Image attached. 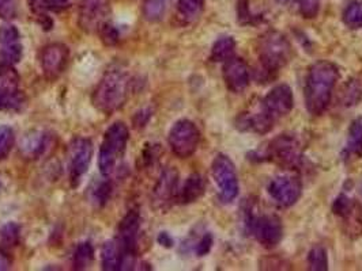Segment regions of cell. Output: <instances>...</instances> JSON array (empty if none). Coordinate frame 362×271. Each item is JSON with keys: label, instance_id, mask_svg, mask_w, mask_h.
Masks as SVG:
<instances>
[{"label": "cell", "instance_id": "6da1fadb", "mask_svg": "<svg viewBox=\"0 0 362 271\" xmlns=\"http://www.w3.org/2000/svg\"><path fill=\"white\" fill-rule=\"evenodd\" d=\"M339 70L327 60L316 61L308 71L305 83V106L312 116H321L330 106Z\"/></svg>", "mask_w": 362, "mask_h": 271}, {"label": "cell", "instance_id": "7a4b0ae2", "mask_svg": "<svg viewBox=\"0 0 362 271\" xmlns=\"http://www.w3.org/2000/svg\"><path fill=\"white\" fill-rule=\"evenodd\" d=\"M131 77L122 68H112L103 75L101 82L96 87L92 102L97 110L103 114H112L129 98Z\"/></svg>", "mask_w": 362, "mask_h": 271}, {"label": "cell", "instance_id": "3957f363", "mask_svg": "<svg viewBox=\"0 0 362 271\" xmlns=\"http://www.w3.org/2000/svg\"><path fill=\"white\" fill-rule=\"evenodd\" d=\"M259 61L260 70L270 80L280 72L291 59V45L282 33L270 30L264 33L258 41Z\"/></svg>", "mask_w": 362, "mask_h": 271}, {"label": "cell", "instance_id": "277c9868", "mask_svg": "<svg viewBox=\"0 0 362 271\" xmlns=\"http://www.w3.org/2000/svg\"><path fill=\"white\" fill-rule=\"evenodd\" d=\"M129 139V127L126 123L117 121L108 127L103 134V144L99 155V167L103 176L108 178L116 170L119 160L126 152Z\"/></svg>", "mask_w": 362, "mask_h": 271}, {"label": "cell", "instance_id": "5b68a950", "mask_svg": "<svg viewBox=\"0 0 362 271\" xmlns=\"http://www.w3.org/2000/svg\"><path fill=\"white\" fill-rule=\"evenodd\" d=\"M245 228L252 233L259 243L267 249L275 248L284 238V224L277 215H254L252 210L245 212Z\"/></svg>", "mask_w": 362, "mask_h": 271}, {"label": "cell", "instance_id": "8992f818", "mask_svg": "<svg viewBox=\"0 0 362 271\" xmlns=\"http://www.w3.org/2000/svg\"><path fill=\"white\" fill-rule=\"evenodd\" d=\"M140 228V215L138 210H129L119 224L117 246L122 252L119 270H132L138 254V235Z\"/></svg>", "mask_w": 362, "mask_h": 271}, {"label": "cell", "instance_id": "52a82bcc", "mask_svg": "<svg viewBox=\"0 0 362 271\" xmlns=\"http://www.w3.org/2000/svg\"><path fill=\"white\" fill-rule=\"evenodd\" d=\"M263 159L271 160L289 170H298L304 163V155L301 152L300 143L291 134H281L275 137L270 143L268 148L266 149Z\"/></svg>", "mask_w": 362, "mask_h": 271}, {"label": "cell", "instance_id": "ba28073f", "mask_svg": "<svg viewBox=\"0 0 362 271\" xmlns=\"http://www.w3.org/2000/svg\"><path fill=\"white\" fill-rule=\"evenodd\" d=\"M212 179L218 187V194L222 203H232L240 193L238 178L236 173V167L232 160L226 156L219 153L211 166Z\"/></svg>", "mask_w": 362, "mask_h": 271}, {"label": "cell", "instance_id": "9c48e42d", "mask_svg": "<svg viewBox=\"0 0 362 271\" xmlns=\"http://www.w3.org/2000/svg\"><path fill=\"white\" fill-rule=\"evenodd\" d=\"M25 104V97L21 91V79L14 65H0V110L20 111Z\"/></svg>", "mask_w": 362, "mask_h": 271}, {"label": "cell", "instance_id": "30bf717a", "mask_svg": "<svg viewBox=\"0 0 362 271\" xmlns=\"http://www.w3.org/2000/svg\"><path fill=\"white\" fill-rule=\"evenodd\" d=\"M168 143L172 152L181 159L192 156L201 143V132L198 126L189 120H180L169 132Z\"/></svg>", "mask_w": 362, "mask_h": 271}, {"label": "cell", "instance_id": "8fae6325", "mask_svg": "<svg viewBox=\"0 0 362 271\" xmlns=\"http://www.w3.org/2000/svg\"><path fill=\"white\" fill-rule=\"evenodd\" d=\"M109 0H79V26L86 33H99L108 22Z\"/></svg>", "mask_w": 362, "mask_h": 271}, {"label": "cell", "instance_id": "7c38bea8", "mask_svg": "<svg viewBox=\"0 0 362 271\" xmlns=\"http://www.w3.org/2000/svg\"><path fill=\"white\" fill-rule=\"evenodd\" d=\"M303 193L301 180L294 175H280L268 185V194L280 206H293Z\"/></svg>", "mask_w": 362, "mask_h": 271}, {"label": "cell", "instance_id": "4fadbf2b", "mask_svg": "<svg viewBox=\"0 0 362 271\" xmlns=\"http://www.w3.org/2000/svg\"><path fill=\"white\" fill-rule=\"evenodd\" d=\"M93 157V143L89 139L77 137L70 147V179L77 187L83 175L87 173Z\"/></svg>", "mask_w": 362, "mask_h": 271}, {"label": "cell", "instance_id": "5bb4252c", "mask_svg": "<svg viewBox=\"0 0 362 271\" xmlns=\"http://www.w3.org/2000/svg\"><path fill=\"white\" fill-rule=\"evenodd\" d=\"M260 106L271 118L278 121L287 116L294 106L293 91L287 84H278L261 99Z\"/></svg>", "mask_w": 362, "mask_h": 271}, {"label": "cell", "instance_id": "9a60e30c", "mask_svg": "<svg viewBox=\"0 0 362 271\" xmlns=\"http://www.w3.org/2000/svg\"><path fill=\"white\" fill-rule=\"evenodd\" d=\"M70 59V52L64 44H50L41 52V70L48 80H56L64 72Z\"/></svg>", "mask_w": 362, "mask_h": 271}, {"label": "cell", "instance_id": "2e32d148", "mask_svg": "<svg viewBox=\"0 0 362 271\" xmlns=\"http://www.w3.org/2000/svg\"><path fill=\"white\" fill-rule=\"evenodd\" d=\"M178 186H179V173L176 171L175 167H168L165 169L157 185H155L154 192H153V203L154 208L165 210L171 206V203L178 198Z\"/></svg>", "mask_w": 362, "mask_h": 271}, {"label": "cell", "instance_id": "e0dca14e", "mask_svg": "<svg viewBox=\"0 0 362 271\" xmlns=\"http://www.w3.org/2000/svg\"><path fill=\"white\" fill-rule=\"evenodd\" d=\"M222 75L229 91L234 94L244 93L251 82V74L247 63L240 57H231L224 63Z\"/></svg>", "mask_w": 362, "mask_h": 271}, {"label": "cell", "instance_id": "ac0fdd59", "mask_svg": "<svg viewBox=\"0 0 362 271\" xmlns=\"http://www.w3.org/2000/svg\"><path fill=\"white\" fill-rule=\"evenodd\" d=\"M275 123L277 121L274 118H271L261 109V106L259 103L258 107L254 109V111L241 113L236 121V126L244 132H254L258 134H266V133L271 132Z\"/></svg>", "mask_w": 362, "mask_h": 271}, {"label": "cell", "instance_id": "d6986e66", "mask_svg": "<svg viewBox=\"0 0 362 271\" xmlns=\"http://www.w3.org/2000/svg\"><path fill=\"white\" fill-rule=\"evenodd\" d=\"M206 183L201 173H192L187 178L184 186L181 187L178 199L182 205H189L196 202L199 198L205 194Z\"/></svg>", "mask_w": 362, "mask_h": 271}, {"label": "cell", "instance_id": "ffe728a7", "mask_svg": "<svg viewBox=\"0 0 362 271\" xmlns=\"http://www.w3.org/2000/svg\"><path fill=\"white\" fill-rule=\"evenodd\" d=\"M333 212L339 219H343L346 222L356 220L361 222V220L357 217V213L361 212L360 205L354 199L347 197L346 194H340L336 197L333 205Z\"/></svg>", "mask_w": 362, "mask_h": 271}, {"label": "cell", "instance_id": "44dd1931", "mask_svg": "<svg viewBox=\"0 0 362 271\" xmlns=\"http://www.w3.org/2000/svg\"><path fill=\"white\" fill-rule=\"evenodd\" d=\"M205 10V0H179L178 1V17L184 24L196 21Z\"/></svg>", "mask_w": 362, "mask_h": 271}, {"label": "cell", "instance_id": "7402d4cb", "mask_svg": "<svg viewBox=\"0 0 362 271\" xmlns=\"http://www.w3.org/2000/svg\"><path fill=\"white\" fill-rule=\"evenodd\" d=\"M122 252L116 240H109L103 243L101 248V265L103 270H119Z\"/></svg>", "mask_w": 362, "mask_h": 271}, {"label": "cell", "instance_id": "603a6c76", "mask_svg": "<svg viewBox=\"0 0 362 271\" xmlns=\"http://www.w3.org/2000/svg\"><path fill=\"white\" fill-rule=\"evenodd\" d=\"M71 0H29V7L36 17L48 15V13H60L70 6Z\"/></svg>", "mask_w": 362, "mask_h": 271}, {"label": "cell", "instance_id": "cb8c5ba5", "mask_svg": "<svg viewBox=\"0 0 362 271\" xmlns=\"http://www.w3.org/2000/svg\"><path fill=\"white\" fill-rule=\"evenodd\" d=\"M234 50H236L234 38L233 37H221L212 45L210 59L214 63H225L226 60H229L234 56Z\"/></svg>", "mask_w": 362, "mask_h": 271}, {"label": "cell", "instance_id": "d4e9b609", "mask_svg": "<svg viewBox=\"0 0 362 271\" xmlns=\"http://www.w3.org/2000/svg\"><path fill=\"white\" fill-rule=\"evenodd\" d=\"M346 153L362 157V117L356 118L349 127Z\"/></svg>", "mask_w": 362, "mask_h": 271}, {"label": "cell", "instance_id": "484cf974", "mask_svg": "<svg viewBox=\"0 0 362 271\" xmlns=\"http://www.w3.org/2000/svg\"><path fill=\"white\" fill-rule=\"evenodd\" d=\"M343 24L352 30L362 29V0L350 1L342 14Z\"/></svg>", "mask_w": 362, "mask_h": 271}, {"label": "cell", "instance_id": "4316f807", "mask_svg": "<svg viewBox=\"0 0 362 271\" xmlns=\"http://www.w3.org/2000/svg\"><path fill=\"white\" fill-rule=\"evenodd\" d=\"M94 259V248L89 243H80L77 247L74 256H73V268L75 270H85L87 269Z\"/></svg>", "mask_w": 362, "mask_h": 271}, {"label": "cell", "instance_id": "83f0119b", "mask_svg": "<svg viewBox=\"0 0 362 271\" xmlns=\"http://www.w3.org/2000/svg\"><path fill=\"white\" fill-rule=\"evenodd\" d=\"M171 0H146L143 7V15L150 22H158L168 11Z\"/></svg>", "mask_w": 362, "mask_h": 271}, {"label": "cell", "instance_id": "f1b7e54d", "mask_svg": "<svg viewBox=\"0 0 362 271\" xmlns=\"http://www.w3.org/2000/svg\"><path fill=\"white\" fill-rule=\"evenodd\" d=\"M308 269L310 271L328 270V255L323 246H314L308 254Z\"/></svg>", "mask_w": 362, "mask_h": 271}, {"label": "cell", "instance_id": "f546056e", "mask_svg": "<svg viewBox=\"0 0 362 271\" xmlns=\"http://www.w3.org/2000/svg\"><path fill=\"white\" fill-rule=\"evenodd\" d=\"M14 141H15L14 130L7 125H1L0 126V162L10 155L11 149L14 147Z\"/></svg>", "mask_w": 362, "mask_h": 271}, {"label": "cell", "instance_id": "4dcf8cb0", "mask_svg": "<svg viewBox=\"0 0 362 271\" xmlns=\"http://www.w3.org/2000/svg\"><path fill=\"white\" fill-rule=\"evenodd\" d=\"M22 53H24V49H22L21 42L1 47V52H0L1 64H11V65L17 64L18 61H21Z\"/></svg>", "mask_w": 362, "mask_h": 271}, {"label": "cell", "instance_id": "1f68e13d", "mask_svg": "<svg viewBox=\"0 0 362 271\" xmlns=\"http://www.w3.org/2000/svg\"><path fill=\"white\" fill-rule=\"evenodd\" d=\"M20 233H21V228L18 224L7 222L0 231L1 243L4 246H15L20 240Z\"/></svg>", "mask_w": 362, "mask_h": 271}, {"label": "cell", "instance_id": "d6a6232c", "mask_svg": "<svg viewBox=\"0 0 362 271\" xmlns=\"http://www.w3.org/2000/svg\"><path fill=\"white\" fill-rule=\"evenodd\" d=\"M20 38H21V34L15 26L10 25V24L0 26V45L1 47L17 44V42H20Z\"/></svg>", "mask_w": 362, "mask_h": 271}, {"label": "cell", "instance_id": "836d02e7", "mask_svg": "<svg viewBox=\"0 0 362 271\" xmlns=\"http://www.w3.org/2000/svg\"><path fill=\"white\" fill-rule=\"evenodd\" d=\"M361 86L359 84L357 80H350L349 84L345 87V91H343L345 104H346V106L357 104V102L361 99Z\"/></svg>", "mask_w": 362, "mask_h": 271}, {"label": "cell", "instance_id": "e575fe53", "mask_svg": "<svg viewBox=\"0 0 362 271\" xmlns=\"http://www.w3.org/2000/svg\"><path fill=\"white\" fill-rule=\"evenodd\" d=\"M112 194V185L109 180H103L97 185V187L92 192V199L97 206H103Z\"/></svg>", "mask_w": 362, "mask_h": 271}, {"label": "cell", "instance_id": "d590c367", "mask_svg": "<svg viewBox=\"0 0 362 271\" xmlns=\"http://www.w3.org/2000/svg\"><path fill=\"white\" fill-rule=\"evenodd\" d=\"M99 34H100L101 41H103L106 47H115V45L119 42L120 34H119L117 29H116L115 26L108 24V22L100 29Z\"/></svg>", "mask_w": 362, "mask_h": 271}, {"label": "cell", "instance_id": "8d00e7d4", "mask_svg": "<svg viewBox=\"0 0 362 271\" xmlns=\"http://www.w3.org/2000/svg\"><path fill=\"white\" fill-rule=\"evenodd\" d=\"M298 7L305 20H313L320 11V0H298Z\"/></svg>", "mask_w": 362, "mask_h": 271}, {"label": "cell", "instance_id": "74e56055", "mask_svg": "<svg viewBox=\"0 0 362 271\" xmlns=\"http://www.w3.org/2000/svg\"><path fill=\"white\" fill-rule=\"evenodd\" d=\"M237 8H238V22L241 25H254V24H256L258 17L251 13L248 0H240Z\"/></svg>", "mask_w": 362, "mask_h": 271}, {"label": "cell", "instance_id": "f35d334b", "mask_svg": "<svg viewBox=\"0 0 362 271\" xmlns=\"http://www.w3.org/2000/svg\"><path fill=\"white\" fill-rule=\"evenodd\" d=\"M212 245H214V238H212V235H211L210 232H206V233L195 243L194 249H195V252H196L198 256H205V255H207V254L211 251Z\"/></svg>", "mask_w": 362, "mask_h": 271}, {"label": "cell", "instance_id": "ab89813d", "mask_svg": "<svg viewBox=\"0 0 362 271\" xmlns=\"http://www.w3.org/2000/svg\"><path fill=\"white\" fill-rule=\"evenodd\" d=\"M153 111L150 110V109H143V110H140V111H138L135 116H133V120H132V123H133V126L135 127H145L147 123H149V120L152 118V114Z\"/></svg>", "mask_w": 362, "mask_h": 271}, {"label": "cell", "instance_id": "60d3db41", "mask_svg": "<svg viewBox=\"0 0 362 271\" xmlns=\"http://www.w3.org/2000/svg\"><path fill=\"white\" fill-rule=\"evenodd\" d=\"M15 14L14 0H0V18L10 20Z\"/></svg>", "mask_w": 362, "mask_h": 271}, {"label": "cell", "instance_id": "b9f144b4", "mask_svg": "<svg viewBox=\"0 0 362 271\" xmlns=\"http://www.w3.org/2000/svg\"><path fill=\"white\" fill-rule=\"evenodd\" d=\"M157 242H158L161 246L165 247V248H172L173 245H175L173 238H172L168 232H161V233L158 235V238H157Z\"/></svg>", "mask_w": 362, "mask_h": 271}, {"label": "cell", "instance_id": "7bdbcfd3", "mask_svg": "<svg viewBox=\"0 0 362 271\" xmlns=\"http://www.w3.org/2000/svg\"><path fill=\"white\" fill-rule=\"evenodd\" d=\"M8 268H10V261H8L7 255L0 252V271L7 270Z\"/></svg>", "mask_w": 362, "mask_h": 271}, {"label": "cell", "instance_id": "ee69618b", "mask_svg": "<svg viewBox=\"0 0 362 271\" xmlns=\"http://www.w3.org/2000/svg\"><path fill=\"white\" fill-rule=\"evenodd\" d=\"M280 1H282V3H289L290 0H280Z\"/></svg>", "mask_w": 362, "mask_h": 271}]
</instances>
